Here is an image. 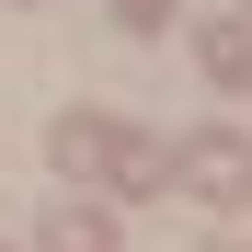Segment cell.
I'll return each mask as SVG.
<instances>
[{"label":"cell","instance_id":"6da1fadb","mask_svg":"<svg viewBox=\"0 0 252 252\" xmlns=\"http://www.w3.org/2000/svg\"><path fill=\"white\" fill-rule=\"evenodd\" d=\"M172 184L206 195V206H252V138H229V126H206V138H184Z\"/></svg>","mask_w":252,"mask_h":252},{"label":"cell","instance_id":"8992f818","mask_svg":"<svg viewBox=\"0 0 252 252\" xmlns=\"http://www.w3.org/2000/svg\"><path fill=\"white\" fill-rule=\"evenodd\" d=\"M206 252H241V241H206Z\"/></svg>","mask_w":252,"mask_h":252},{"label":"cell","instance_id":"7a4b0ae2","mask_svg":"<svg viewBox=\"0 0 252 252\" xmlns=\"http://www.w3.org/2000/svg\"><path fill=\"white\" fill-rule=\"evenodd\" d=\"M115 149H126V126H115V115H58V126H46V160H58V172H80V184H103V172H115Z\"/></svg>","mask_w":252,"mask_h":252},{"label":"cell","instance_id":"277c9868","mask_svg":"<svg viewBox=\"0 0 252 252\" xmlns=\"http://www.w3.org/2000/svg\"><path fill=\"white\" fill-rule=\"evenodd\" d=\"M34 252H115V218L103 206H58V218L34 229Z\"/></svg>","mask_w":252,"mask_h":252},{"label":"cell","instance_id":"3957f363","mask_svg":"<svg viewBox=\"0 0 252 252\" xmlns=\"http://www.w3.org/2000/svg\"><path fill=\"white\" fill-rule=\"evenodd\" d=\"M195 69L218 80V92H241V80H252V34L241 23H195Z\"/></svg>","mask_w":252,"mask_h":252},{"label":"cell","instance_id":"5b68a950","mask_svg":"<svg viewBox=\"0 0 252 252\" xmlns=\"http://www.w3.org/2000/svg\"><path fill=\"white\" fill-rule=\"evenodd\" d=\"M115 23H138V34H149V23H172V0H115Z\"/></svg>","mask_w":252,"mask_h":252}]
</instances>
